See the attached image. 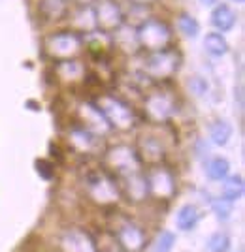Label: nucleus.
Returning a JSON list of instances; mask_svg holds the SVG:
<instances>
[{"label":"nucleus","instance_id":"obj_5","mask_svg":"<svg viewBox=\"0 0 245 252\" xmlns=\"http://www.w3.org/2000/svg\"><path fill=\"white\" fill-rule=\"evenodd\" d=\"M136 38H138L140 51H159L174 45V32L172 27L160 17H145L136 25Z\"/></svg>","mask_w":245,"mask_h":252},{"label":"nucleus","instance_id":"obj_15","mask_svg":"<svg viewBox=\"0 0 245 252\" xmlns=\"http://www.w3.org/2000/svg\"><path fill=\"white\" fill-rule=\"evenodd\" d=\"M59 247L63 252H96L95 239L81 228H68L63 231Z\"/></svg>","mask_w":245,"mask_h":252},{"label":"nucleus","instance_id":"obj_10","mask_svg":"<svg viewBox=\"0 0 245 252\" xmlns=\"http://www.w3.org/2000/svg\"><path fill=\"white\" fill-rule=\"evenodd\" d=\"M113 237L125 252H141L147 241L143 228H140L138 224H134L130 219H125V217H121L115 222Z\"/></svg>","mask_w":245,"mask_h":252},{"label":"nucleus","instance_id":"obj_8","mask_svg":"<svg viewBox=\"0 0 245 252\" xmlns=\"http://www.w3.org/2000/svg\"><path fill=\"white\" fill-rule=\"evenodd\" d=\"M145 173V181H147V192L151 198L157 201H170L175 192H177V183H175V175L168 166L164 164H155V166H147L143 169Z\"/></svg>","mask_w":245,"mask_h":252},{"label":"nucleus","instance_id":"obj_17","mask_svg":"<svg viewBox=\"0 0 245 252\" xmlns=\"http://www.w3.org/2000/svg\"><path fill=\"white\" fill-rule=\"evenodd\" d=\"M68 23H70V29L77 34H87L91 31H96V19H95V10L93 6H77L70 8L68 13Z\"/></svg>","mask_w":245,"mask_h":252},{"label":"nucleus","instance_id":"obj_4","mask_svg":"<svg viewBox=\"0 0 245 252\" xmlns=\"http://www.w3.org/2000/svg\"><path fill=\"white\" fill-rule=\"evenodd\" d=\"M43 55L51 61H66V59H77L83 53V38L81 34L72 29L49 32L42 40Z\"/></svg>","mask_w":245,"mask_h":252},{"label":"nucleus","instance_id":"obj_29","mask_svg":"<svg viewBox=\"0 0 245 252\" xmlns=\"http://www.w3.org/2000/svg\"><path fill=\"white\" fill-rule=\"evenodd\" d=\"M96 252H125V251L119 247V243L115 241L113 235H104L98 241V245H96Z\"/></svg>","mask_w":245,"mask_h":252},{"label":"nucleus","instance_id":"obj_16","mask_svg":"<svg viewBox=\"0 0 245 252\" xmlns=\"http://www.w3.org/2000/svg\"><path fill=\"white\" fill-rule=\"evenodd\" d=\"M111 42H113L115 51H121L125 55L140 53L138 38H136V25H132V23L125 21L117 31L111 32Z\"/></svg>","mask_w":245,"mask_h":252},{"label":"nucleus","instance_id":"obj_22","mask_svg":"<svg viewBox=\"0 0 245 252\" xmlns=\"http://www.w3.org/2000/svg\"><path fill=\"white\" fill-rule=\"evenodd\" d=\"M223 198L228 201H236L244 196V179L240 175H232V177L223 179Z\"/></svg>","mask_w":245,"mask_h":252},{"label":"nucleus","instance_id":"obj_14","mask_svg":"<svg viewBox=\"0 0 245 252\" xmlns=\"http://www.w3.org/2000/svg\"><path fill=\"white\" fill-rule=\"evenodd\" d=\"M102 137L89 132L87 128L81 125L74 123L72 126H68V147L72 149L77 155H93L98 151Z\"/></svg>","mask_w":245,"mask_h":252},{"label":"nucleus","instance_id":"obj_24","mask_svg":"<svg viewBox=\"0 0 245 252\" xmlns=\"http://www.w3.org/2000/svg\"><path fill=\"white\" fill-rule=\"evenodd\" d=\"M230 171V162L226 158H211L208 164H206V173L211 181H223Z\"/></svg>","mask_w":245,"mask_h":252},{"label":"nucleus","instance_id":"obj_34","mask_svg":"<svg viewBox=\"0 0 245 252\" xmlns=\"http://www.w3.org/2000/svg\"><path fill=\"white\" fill-rule=\"evenodd\" d=\"M200 2H202L204 6H215L219 0H200Z\"/></svg>","mask_w":245,"mask_h":252},{"label":"nucleus","instance_id":"obj_11","mask_svg":"<svg viewBox=\"0 0 245 252\" xmlns=\"http://www.w3.org/2000/svg\"><path fill=\"white\" fill-rule=\"evenodd\" d=\"M93 10H95L96 29L107 32V34L117 31L119 27L127 21L125 10L117 0H96L93 4Z\"/></svg>","mask_w":245,"mask_h":252},{"label":"nucleus","instance_id":"obj_6","mask_svg":"<svg viewBox=\"0 0 245 252\" xmlns=\"http://www.w3.org/2000/svg\"><path fill=\"white\" fill-rule=\"evenodd\" d=\"M143 115L151 125H166L177 111L175 96L164 89H151L143 93L141 100Z\"/></svg>","mask_w":245,"mask_h":252},{"label":"nucleus","instance_id":"obj_12","mask_svg":"<svg viewBox=\"0 0 245 252\" xmlns=\"http://www.w3.org/2000/svg\"><path fill=\"white\" fill-rule=\"evenodd\" d=\"M75 123L100 137H104L106 134L111 132V126L106 121V117L102 115V111L98 109V105L93 100H85V102H81V104L77 105V109H75Z\"/></svg>","mask_w":245,"mask_h":252},{"label":"nucleus","instance_id":"obj_35","mask_svg":"<svg viewBox=\"0 0 245 252\" xmlns=\"http://www.w3.org/2000/svg\"><path fill=\"white\" fill-rule=\"evenodd\" d=\"M234 2H238V4H242V2H244V0H234Z\"/></svg>","mask_w":245,"mask_h":252},{"label":"nucleus","instance_id":"obj_27","mask_svg":"<svg viewBox=\"0 0 245 252\" xmlns=\"http://www.w3.org/2000/svg\"><path fill=\"white\" fill-rule=\"evenodd\" d=\"M208 249L211 252H226L230 249V237L224 231H217L210 237L208 241Z\"/></svg>","mask_w":245,"mask_h":252},{"label":"nucleus","instance_id":"obj_13","mask_svg":"<svg viewBox=\"0 0 245 252\" xmlns=\"http://www.w3.org/2000/svg\"><path fill=\"white\" fill-rule=\"evenodd\" d=\"M87 66L85 63L77 57V59H66V61H55L53 63V75L55 81L66 87H74V85H85L87 77Z\"/></svg>","mask_w":245,"mask_h":252},{"label":"nucleus","instance_id":"obj_31","mask_svg":"<svg viewBox=\"0 0 245 252\" xmlns=\"http://www.w3.org/2000/svg\"><path fill=\"white\" fill-rule=\"evenodd\" d=\"M36 171L40 173V177H43L45 181H51L55 175V166L47 160H36Z\"/></svg>","mask_w":245,"mask_h":252},{"label":"nucleus","instance_id":"obj_7","mask_svg":"<svg viewBox=\"0 0 245 252\" xmlns=\"http://www.w3.org/2000/svg\"><path fill=\"white\" fill-rule=\"evenodd\" d=\"M102 168L106 169L113 179H119L125 177V175H130L134 171L143 169V166H141L134 147L125 145V143H117L113 147L106 149V153H104V166Z\"/></svg>","mask_w":245,"mask_h":252},{"label":"nucleus","instance_id":"obj_28","mask_svg":"<svg viewBox=\"0 0 245 252\" xmlns=\"http://www.w3.org/2000/svg\"><path fill=\"white\" fill-rule=\"evenodd\" d=\"M211 209L221 220H226L232 215V201L224 200V198H215L211 200Z\"/></svg>","mask_w":245,"mask_h":252},{"label":"nucleus","instance_id":"obj_30","mask_svg":"<svg viewBox=\"0 0 245 252\" xmlns=\"http://www.w3.org/2000/svg\"><path fill=\"white\" fill-rule=\"evenodd\" d=\"M189 89H191L192 94L204 96L206 93H208L210 85H208V81H206L204 77H198V75H194V77H191V79H189Z\"/></svg>","mask_w":245,"mask_h":252},{"label":"nucleus","instance_id":"obj_20","mask_svg":"<svg viewBox=\"0 0 245 252\" xmlns=\"http://www.w3.org/2000/svg\"><path fill=\"white\" fill-rule=\"evenodd\" d=\"M204 49L211 57H223L228 53V42L221 32H210L204 38Z\"/></svg>","mask_w":245,"mask_h":252},{"label":"nucleus","instance_id":"obj_21","mask_svg":"<svg viewBox=\"0 0 245 252\" xmlns=\"http://www.w3.org/2000/svg\"><path fill=\"white\" fill-rule=\"evenodd\" d=\"M198 220H200V213L191 203L183 205L181 209L177 211V228H181L183 231L192 230L198 224Z\"/></svg>","mask_w":245,"mask_h":252},{"label":"nucleus","instance_id":"obj_3","mask_svg":"<svg viewBox=\"0 0 245 252\" xmlns=\"http://www.w3.org/2000/svg\"><path fill=\"white\" fill-rule=\"evenodd\" d=\"M95 104L102 111V115L106 117L111 130L127 132V130H132L136 125L134 109L123 96L115 94V93H102L100 96H96Z\"/></svg>","mask_w":245,"mask_h":252},{"label":"nucleus","instance_id":"obj_32","mask_svg":"<svg viewBox=\"0 0 245 252\" xmlns=\"http://www.w3.org/2000/svg\"><path fill=\"white\" fill-rule=\"evenodd\" d=\"M130 6H141V8H145V6H149L153 2H157V0H127Z\"/></svg>","mask_w":245,"mask_h":252},{"label":"nucleus","instance_id":"obj_26","mask_svg":"<svg viewBox=\"0 0 245 252\" xmlns=\"http://www.w3.org/2000/svg\"><path fill=\"white\" fill-rule=\"evenodd\" d=\"M174 243H175V235L172 231H160L153 243V247H151V252H170L174 249Z\"/></svg>","mask_w":245,"mask_h":252},{"label":"nucleus","instance_id":"obj_25","mask_svg":"<svg viewBox=\"0 0 245 252\" xmlns=\"http://www.w3.org/2000/svg\"><path fill=\"white\" fill-rule=\"evenodd\" d=\"M177 27L187 38H196L200 32V23L192 17L191 13H179L177 17Z\"/></svg>","mask_w":245,"mask_h":252},{"label":"nucleus","instance_id":"obj_19","mask_svg":"<svg viewBox=\"0 0 245 252\" xmlns=\"http://www.w3.org/2000/svg\"><path fill=\"white\" fill-rule=\"evenodd\" d=\"M238 15L228 4H215L211 11V25L217 32H228L234 29Z\"/></svg>","mask_w":245,"mask_h":252},{"label":"nucleus","instance_id":"obj_23","mask_svg":"<svg viewBox=\"0 0 245 252\" xmlns=\"http://www.w3.org/2000/svg\"><path fill=\"white\" fill-rule=\"evenodd\" d=\"M210 137L215 145H226L232 137V126L226 121H215L210 126Z\"/></svg>","mask_w":245,"mask_h":252},{"label":"nucleus","instance_id":"obj_9","mask_svg":"<svg viewBox=\"0 0 245 252\" xmlns=\"http://www.w3.org/2000/svg\"><path fill=\"white\" fill-rule=\"evenodd\" d=\"M134 151L138 155L141 166H155V164H164L166 158V141L164 137L153 132H143L136 139Z\"/></svg>","mask_w":245,"mask_h":252},{"label":"nucleus","instance_id":"obj_33","mask_svg":"<svg viewBox=\"0 0 245 252\" xmlns=\"http://www.w3.org/2000/svg\"><path fill=\"white\" fill-rule=\"evenodd\" d=\"M96 0H74V4L77 6H93Z\"/></svg>","mask_w":245,"mask_h":252},{"label":"nucleus","instance_id":"obj_2","mask_svg":"<svg viewBox=\"0 0 245 252\" xmlns=\"http://www.w3.org/2000/svg\"><path fill=\"white\" fill-rule=\"evenodd\" d=\"M81 183H83V192L87 194V198L100 207H111L121 198L115 179L104 168L89 169L81 179Z\"/></svg>","mask_w":245,"mask_h":252},{"label":"nucleus","instance_id":"obj_18","mask_svg":"<svg viewBox=\"0 0 245 252\" xmlns=\"http://www.w3.org/2000/svg\"><path fill=\"white\" fill-rule=\"evenodd\" d=\"M72 8L70 0H38V15L43 23H61Z\"/></svg>","mask_w":245,"mask_h":252},{"label":"nucleus","instance_id":"obj_1","mask_svg":"<svg viewBox=\"0 0 245 252\" xmlns=\"http://www.w3.org/2000/svg\"><path fill=\"white\" fill-rule=\"evenodd\" d=\"M179 66H181V55L175 45H170L166 49L145 53L141 59L140 72L149 81H168L177 74Z\"/></svg>","mask_w":245,"mask_h":252}]
</instances>
